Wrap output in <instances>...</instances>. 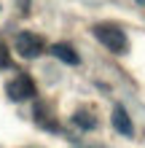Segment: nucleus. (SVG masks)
Returning <instances> with one entry per match:
<instances>
[{
    "mask_svg": "<svg viewBox=\"0 0 145 148\" xmlns=\"http://www.w3.org/2000/svg\"><path fill=\"white\" fill-rule=\"evenodd\" d=\"M94 38L108 51H113V54H124L126 46H129V43H126V32L121 27H116V24H108V22L94 24Z\"/></svg>",
    "mask_w": 145,
    "mask_h": 148,
    "instance_id": "f257e3e1",
    "label": "nucleus"
},
{
    "mask_svg": "<svg viewBox=\"0 0 145 148\" xmlns=\"http://www.w3.org/2000/svg\"><path fill=\"white\" fill-rule=\"evenodd\" d=\"M5 94H8V100H14V102L32 100V97H35V81H32L27 73H22V75H16L14 81H8Z\"/></svg>",
    "mask_w": 145,
    "mask_h": 148,
    "instance_id": "f03ea898",
    "label": "nucleus"
},
{
    "mask_svg": "<svg viewBox=\"0 0 145 148\" xmlns=\"http://www.w3.org/2000/svg\"><path fill=\"white\" fill-rule=\"evenodd\" d=\"M43 49H46V43H43V38H40L38 32H19V35H16V51H19L24 59L40 57Z\"/></svg>",
    "mask_w": 145,
    "mask_h": 148,
    "instance_id": "7ed1b4c3",
    "label": "nucleus"
},
{
    "mask_svg": "<svg viewBox=\"0 0 145 148\" xmlns=\"http://www.w3.org/2000/svg\"><path fill=\"white\" fill-rule=\"evenodd\" d=\"M110 121H113V129H116L118 135H124V137H132V135H134L132 119H129V113H126L124 105H116V108H113V116H110Z\"/></svg>",
    "mask_w": 145,
    "mask_h": 148,
    "instance_id": "20e7f679",
    "label": "nucleus"
},
{
    "mask_svg": "<svg viewBox=\"0 0 145 148\" xmlns=\"http://www.w3.org/2000/svg\"><path fill=\"white\" fill-rule=\"evenodd\" d=\"M51 54H54L59 62H65V65H78L81 62V57H78V51H75L70 43H54V46H51Z\"/></svg>",
    "mask_w": 145,
    "mask_h": 148,
    "instance_id": "39448f33",
    "label": "nucleus"
},
{
    "mask_svg": "<svg viewBox=\"0 0 145 148\" xmlns=\"http://www.w3.org/2000/svg\"><path fill=\"white\" fill-rule=\"evenodd\" d=\"M35 121H38V127L48 129V132H57V121H54V116L48 113V108L43 105V102L35 105Z\"/></svg>",
    "mask_w": 145,
    "mask_h": 148,
    "instance_id": "423d86ee",
    "label": "nucleus"
},
{
    "mask_svg": "<svg viewBox=\"0 0 145 148\" xmlns=\"http://www.w3.org/2000/svg\"><path fill=\"white\" fill-rule=\"evenodd\" d=\"M73 124L81 127V129H94L97 127V116L91 110H75L73 113Z\"/></svg>",
    "mask_w": 145,
    "mask_h": 148,
    "instance_id": "0eeeda50",
    "label": "nucleus"
},
{
    "mask_svg": "<svg viewBox=\"0 0 145 148\" xmlns=\"http://www.w3.org/2000/svg\"><path fill=\"white\" fill-rule=\"evenodd\" d=\"M5 67H11V51L3 40H0V70H5Z\"/></svg>",
    "mask_w": 145,
    "mask_h": 148,
    "instance_id": "6e6552de",
    "label": "nucleus"
},
{
    "mask_svg": "<svg viewBox=\"0 0 145 148\" xmlns=\"http://www.w3.org/2000/svg\"><path fill=\"white\" fill-rule=\"evenodd\" d=\"M16 3H19L22 8H27V3H30V0H16Z\"/></svg>",
    "mask_w": 145,
    "mask_h": 148,
    "instance_id": "1a4fd4ad",
    "label": "nucleus"
},
{
    "mask_svg": "<svg viewBox=\"0 0 145 148\" xmlns=\"http://www.w3.org/2000/svg\"><path fill=\"white\" fill-rule=\"evenodd\" d=\"M134 3H140V5H142V3H145V0H134Z\"/></svg>",
    "mask_w": 145,
    "mask_h": 148,
    "instance_id": "9d476101",
    "label": "nucleus"
}]
</instances>
